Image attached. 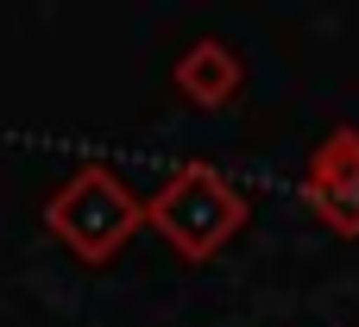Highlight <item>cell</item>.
Masks as SVG:
<instances>
[{"instance_id": "cell-2", "label": "cell", "mask_w": 359, "mask_h": 327, "mask_svg": "<svg viewBox=\"0 0 359 327\" xmlns=\"http://www.w3.org/2000/svg\"><path fill=\"white\" fill-rule=\"evenodd\" d=\"M145 227H151L183 265H208V258L246 227V195H240L215 164H183V170H170V183L145 202Z\"/></svg>"}, {"instance_id": "cell-1", "label": "cell", "mask_w": 359, "mask_h": 327, "mask_svg": "<svg viewBox=\"0 0 359 327\" xmlns=\"http://www.w3.org/2000/svg\"><path fill=\"white\" fill-rule=\"evenodd\" d=\"M44 227L50 239L76 258V265H107L126 252V239L145 227V195L107 170V164H82L69 170V183L44 202Z\"/></svg>"}, {"instance_id": "cell-4", "label": "cell", "mask_w": 359, "mask_h": 327, "mask_svg": "<svg viewBox=\"0 0 359 327\" xmlns=\"http://www.w3.org/2000/svg\"><path fill=\"white\" fill-rule=\"evenodd\" d=\"M170 82H177V95H183L189 107H227V101L240 95V82H246V63L233 57V44L196 38V44L177 57Z\"/></svg>"}, {"instance_id": "cell-3", "label": "cell", "mask_w": 359, "mask_h": 327, "mask_svg": "<svg viewBox=\"0 0 359 327\" xmlns=\"http://www.w3.org/2000/svg\"><path fill=\"white\" fill-rule=\"evenodd\" d=\"M303 195L316 208L322 227L334 233H359V126H334L316 158H309V176H303Z\"/></svg>"}]
</instances>
